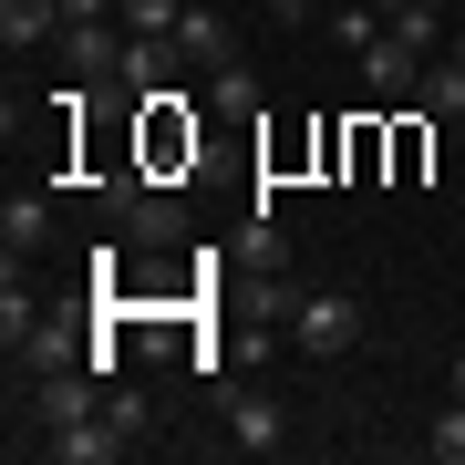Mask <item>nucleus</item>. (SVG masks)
<instances>
[{
	"label": "nucleus",
	"instance_id": "1",
	"mask_svg": "<svg viewBox=\"0 0 465 465\" xmlns=\"http://www.w3.org/2000/svg\"><path fill=\"white\" fill-rule=\"evenodd\" d=\"M269 300H280L290 341L311 351V362H341V351L362 341V300H351V290H269Z\"/></svg>",
	"mask_w": 465,
	"mask_h": 465
},
{
	"label": "nucleus",
	"instance_id": "2",
	"mask_svg": "<svg viewBox=\"0 0 465 465\" xmlns=\"http://www.w3.org/2000/svg\"><path fill=\"white\" fill-rule=\"evenodd\" d=\"M104 393H114V382H104L94 362L42 372V382H32V424H42V434H52V424H84V414H104Z\"/></svg>",
	"mask_w": 465,
	"mask_h": 465
},
{
	"label": "nucleus",
	"instance_id": "3",
	"mask_svg": "<svg viewBox=\"0 0 465 465\" xmlns=\"http://www.w3.org/2000/svg\"><path fill=\"white\" fill-rule=\"evenodd\" d=\"M52 52H63V73H73V84H114L124 32H114V21H63V32H52Z\"/></svg>",
	"mask_w": 465,
	"mask_h": 465
},
{
	"label": "nucleus",
	"instance_id": "4",
	"mask_svg": "<svg viewBox=\"0 0 465 465\" xmlns=\"http://www.w3.org/2000/svg\"><path fill=\"white\" fill-rule=\"evenodd\" d=\"M176 52L197 73H217V63H238V32H228V0H186V21H176Z\"/></svg>",
	"mask_w": 465,
	"mask_h": 465
},
{
	"label": "nucleus",
	"instance_id": "5",
	"mask_svg": "<svg viewBox=\"0 0 465 465\" xmlns=\"http://www.w3.org/2000/svg\"><path fill=\"white\" fill-rule=\"evenodd\" d=\"M32 445H42L52 465H114V455H134V445H124V434L104 424V414H84V424H52V434H32Z\"/></svg>",
	"mask_w": 465,
	"mask_h": 465
},
{
	"label": "nucleus",
	"instance_id": "6",
	"mask_svg": "<svg viewBox=\"0 0 465 465\" xmlns=\"http://www.w3.org/2000/svg\"><path fill=\"white\" fill-rule=\"evenodd\" d=\"M362 84H372L382 104H414V94H424V52H414V42H393V32H382V42L362 52Z\"/></svg>",
	"mask_w": 465,
	"mask_h": 465
},
{
	"label": "nucleus",
	"instance_id": "7",
	"mask_svg": "<svg viewBox=\"0 0 465 465\" xmlns=\"http://www.w3.org/2000/svg\"><path fill=\"white\" fill-rule=\"evenodd\" d=\"M104 207L124 217V238H186V217H176L166 197H155L145 176H124V186H104Z\"/></svg>",
	"mask_w": 465,
	"mask_h": 465
},
{
	"label": "nucleus",
	"instance_id": "8",
	"mask_svg": "<svg viewBox=\"0 0 465 465\" xmlns=\"http://www.w3.org/2000/svg\"><path fill=\"white\" fill-rule=\"evenodd\" d=\"M11 351H21V372H32V382H42V372H73V362H94V341H84V331H63L52 311H42V321H32V331H21Z\"/></svg>",
	"mask_w": 465,
	"mask_h": 465
},
{
	"label": "nucleus",
	"instance_id": "9",
	"mask_svg": "<svg viewBox=\"0 0 465 465\" xmlns=\"http://www.w3.org/2000/svg\"><path fill=\"white\" fill-rule=\"evenodd\" d=\"M228 445H238V455H280V445H290V414H280V403H259V393L228 403Z\"/></svg>",
	"mask_w": 465,
	"mask_h": 465
},
{
	"label": "nucleus",
	"instance_id": "10",
	"mask_svg": "<svg viewBox=\"0 0 465 465\" xmlns=\"http://www.w3.org/2000/svg\"><path fill=\"white\" fill-rule=\"evenodd\" d=\"M63 32V0H0V52H42Z\"/></svg>",
	"mask_w": 465,
	"mask_h": 465
},
{
	"label": "nucleus",
	"instance_id": "11",
	"mask_svg": "<svg viewBox=\"0 0 465 465\" xmlns=\"http://www.w3.org/2000/svg\"><path fill=\"white\" fill-rule=\"evenodd\" d=\"M0 249H11V259H42V249H52V207L32 197V186L0 207Z\"/></svg>",
	"mask_w": 465,
	"mask_h": 465
},
{
	"label": "nucleus",
	"instance_id": "12",
	"mask_svg": "<svg viewBox=\"0 0 465 465\" xmlns=\"http://www.w3.org/2000/svg\"><path fill=\"white\" fill-rule=\"evenodd\" d=\"M414 104H424L434 124H465V63H455V52H445V63H424V94H414Z\"/></svg>",
	"mask_w": 465,
	"mask_h": 465
},
{
	"label": "nucleus",
	"instance_id": "13",
	"mask_svg": "<svg viewBox=\"0 0 465 465\" xmlns=\"http://www.w3.org/2000/svg\"><path fill=\"white\" fill-rule=\"evenodd\" d=\"M166 52H176V42H145V32H124V63H114V84H124V94H155Z\"/></svg>",
	"mask_w": 465,
	"mask_h": 465
},
{
	"label": "nucleus",
	"instance_id": "14",
	"mask_svg": "<svg viewBox=\"0 0 465 465\" xmlns=\"http://www.w3.org/2000/svg\"><path fill=\"white\" fill-rule=\"evenodd\" d=\"M104 424H114L124 445H145V434H155V403L134 393V382H114V393H104Z\"/></svg>",
	"mask_w": 465,
	"mask_h": 465
},
{
	"label": "nucleus",
	"instance_id": "15",
	"mask_svg": "<svg viewBox=\"0 0 465 465\" xmlns=\"http://www.w3.org/2000/svg\"><path fill=\"white\" fill-rule=\"evenodd\" d=\"M382 32H393V21H382V11H372V0H351V11H331V42L351 52V63H362V52H372Z\"/></svg>",
	"mask_w": 465,
	"mask_h": 465
},
{
	"label": "nucleus",
	"instance_id": "16",
	"mask_svg": "<svg viewBox=\"0 0 465 465\" xmlns=\"http://www.w3.org/2000/svg\"><path fill=\"white\" fill-rule=\"evenodd\" d=\"M393 42H414L434 63V42H445V0H414V11H393Z\"/></svg>",
	"mask_w": 465,
	"mask_h": 465
},
{
	"label": "nucleus",
	"instance_id": "17",
	"mask_svg": "<svg viewBox=\"0 0 465 465\" xmlns=\"http://www.w3.org/2000/svg\"><path fill=\"white\" fill-rule=\"evenodd\" d=\"M32 321H42V300L21 290V259H11V280H0V341H21Z\"/></svg>",
	"mask_w": 465,
	"mask_h": 465
},
{
	"label": "nucleus",
	"instance_id": "18",
	"mask_svg": "<svg viewBox=\"0 0 465 465\" xmlns=\"http://www.w3.org/2000/svg\"><path fill=\"white\" fill-rule=\"evenodd\" d=\"M176 21H186V0H124V32H145V42H176Z\"/></svg>",
	"mask_w": 465,
	"mask_h": 465
},
{
	"label": "nucleus",
	"instance_id": "19",
	"mask_svg": "<svg viewBox=\"0 0 465 465\" xmlns=\"http://www.w3.org/2000/svg\"><path fill=\"white\" fill-rule=\"evenodd\" d=\"M207 104H228V114H249V104H259V73H249V63H217V73H207Z\"/></svg>",
	"mask_w": 465,
	"mask_h": 465
},
{
	"label": "nucleus",
	"instance_id": "20",
	"mask_svg": "<svg viewBox=\"0 0 465 465\" xmlns=\"http://www.w3.org/2000/svg\"><path fill=\"white\" fill-rule=\"evenodd\" d=\"M434 455L465 465V403H445V414H434Z\"/></svg>",
	"mask_w": 465,
	"mask_h": 465
},
{
	"label": "nucleus",
	"instance_id": "21",
	"mask_svg": "<svg viewBox=\"0 0 465 465\" xmlns=\"http://www.w3.org/2000/svg\"><path fill=\"white\" fill-rule=\"evenodd\" d=\"M341 155H351V176H372V166H382V124H351V145H341Z\"/></svg>",
	"mask_w": 465,
	"mask_h": 465
},
{
	"label": "nucleus",
	"instance_id": "22",
	"mask_svg": "<svg viewBox=\"0 0 465 465\" xmlns=\"http://www.w3.org/2000/svg\"><path fill=\"white\" fill-rule=\"evenodd\" d=\"M63 21H124V0H63Z\"/></svg>",
	"mask_w": 465,
	"mask_h": 465
},
{
	"label": "nucleus",
	"instance_id": "23",
	"mask_svg": "<svg viewBox=\"0 0 465 465\" xmlns=\"http://www.w3.org/2000/svg\"><path fill=\"white\" fill-rule=\"evenodd\" d=\"M445 382H455V403H465V351H455V362H445Z\"/></svg>",
	"mask_w": 465,
	"mask_h": 465
},
{
	"label": "nucleus",
	"instance_id": "24",
	"mask_svg": "<svg viewBox=\"0 0 465 465\" xmlns=\"http://www.w3.org/2000/svg\"><path fill=\"white\" fill-rule=\"evenodd\" d=\"M372 11H382V21H393V11H414V0H372Z\"/></svg>",
	"mask_w": 465,
	"mask_h": 465
}]
</instances>
